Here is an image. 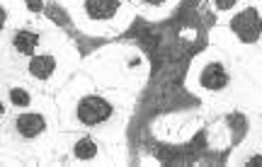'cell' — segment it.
<instances>
[{
    "label": "cell",
    "mask_w": 262,
    "mask_h": 167,
    "mask_svg": "<svg viewBox=\"0 0 262 167\" xmlns=\"http://www.w3.org/2000/svg\"><path fill=\"white\" fill-rule=\"evenodd\" d=\"M231 29L238 39H243L245 44H253L257 41L262 34V17L255 8H245L241 10L233 19H231Z\"/></svg>",
    "instance_id": "cell-1"
},
{
    "label": "cell",
    "mask_w": 262,
    "mask_h": 167,
    "mask_svg": "<svg viewBox=\"0 0 262 167\" xmlns=\"http://www.w3.org/2000/svg\"><path fill=\"white\" fill-rule=\"evenodd\" d=\"M78 119L85 126H97V124H104V121L112 116V107L107 100L97 97V94H90V97H83L80 104H78Z\"/></svg>",
    "instance_id": "cell-2"
},
{
    "label": "cell",
    "mask_w": 262,
    "mask_h": 167,
    "mask_svg": "<svg viewBox=\"0 0 262 167\" xmlns=\"http://www.w3.org/2000/svg\"><path fill=\"white\" fill-rule=\"evenodd\" d=\"M199 83L204 90H211V92H219V90H224L226 85H228V70H226L221 63H206L202 68V73H199Z\"/></svg>",
    "instance_id": "cell-3"
},
{
    "label": "cell",
    "mask_w": 262,
    "mask_h": 167,
    "mask_svg": "<svg viewBox=\"0 0 262 167\" xmlns=\"http://www.w3.org/2000/svg\"><path fill=\"white\" fill-rule=\"evenodd\" d=\"M119 5H122V0H85V12L90 19L104 22L119 12Z\"/></svg>",
    "instance_id": "cell-4"
},
{
    "label": "cell",
    "mask_w": 262,
    "mask_h": 167,
    "mask_svg": "<svg viewBox=\"0 0 262 167\" xmlns=\"http://www.w3.org/2000/svg\"><path fill=\"white\" fill-rule=\"evenodd\" d=\"M44 116L41 114H29V111H25V114H19L17 119H15V131H17L22 138H34V136H39L41 131H44Z\"/></svg>",
    "instance_id": "cell-5"
},
{
    "label": "cell",
    "mask_w": 262,
    "mask_h": 167,
    "mask_svg": "<svg viewBox=\"0 0 262 167\" xmlns=\"http://www.w3.org/2000/svg\"><path fill=\"white\" fill-rule=\"evenodd\" d=\"M27 70H29V75L37 78V80H49L51 75L56 73V58H54L51 54L32 56V58H29Z\"/></svg>",
    "instance_id": "cell-6"
},
{
    "label": "cell",
    "mask_w": 262,
    "mask_h": 167,
    "mask_svg": "<svg viewBox=\"0 0 262 167\" xmlns=\"http://www.w3.org/2000/svg\"><path fill=\"white\" fill-rule=\"evenodd\" d=\"M39 46V34L32 32V29H17L12 34V49L22 56H34Z\"/></svg>",
    "instance_id": "cell-7"
},
{
    "label": "cell",
    "mask_w": 262,
    "mask_h": 167,
    "mask_svg": "<svg viewBox=\"0 0 262 167\" xmlns=\"http://www.w3.org/2000/svg\"><path fill=\"white\" fill-rule=\"evenodd\" d=\"M73 155L78 160H93L95 155H97V143H95L93 138H80L75 143Z\"/></svg>",
    "instance_id": "cell-8"
},
{
    "label": "cell",
    "mask_w": 262,
    "mask_h": 167,
    "mask_svg": "<svg viewBox=\"0 0 262 167\" xmlns=\"http://www.w3.org/2000/svg\"><path fill=\"white\" fill-rule=\"evenodd\" d=\"M10 102L17 104V107H27V104L32 102V94H29L25 87H12V90H10Z\"/></svg>",
    "instance_id": "cell-9"
},
{
    "label": "cell",
    "mask_w": 262,
    "mask_h": 167,
    "mask_svg": "<svg viewBox=\"0 0 262 167\" xmlns=\"http://www.w3.org/2000/svg\"><path fill=\"white\" fill-rule=\"evenodd\" d=\"M27 8L32 10V12H41V8H44V0H27Z\"/></svg>",
    "instance_id": "cell-10"
},
{
    "label": "cell",
    "mask_w": 262,
    "mask_h": 167,
    "mask_svg": "<svg viewBox=\"0 0 262 167\" xmlns=\"http://www.w3.org/2000/svg\"><path fill=\"white\" fill-rule=\"evenodd\" d=\"M216 3V8H221V10H231L238 3V0H214Z\"/></svg>",
    "instance_id": "cell-11"
},
{
    "label": "cell",
    "mask_w": 262,
    "mask_h": 167,
    "mask_svg": "<svg viewBox=\"0 0 262 167\" xmlns=\"http://www.w3.org/2000/svg\"><path fill=\"white\" fill-rule=\"evenodd\" d=\"M248 165H253V167H262V158H250V160H248Z\"/></svg>",
    "instance_id": "cell-12"
},
{
    "label": "cell",
    "mask_w": 262,
    "mask_h": 167,
    "mask_svg": "<svg viewBox=\"0 0 262 167\" xmlns=\"http://www.w3.org/2000/svg\"><path fill=\"white\" fill-rule=\"evenodd\" d=\"M143 3H148V5H165L168 0H143Z\"/></svg>",
    "instance_id": "cell-13"
}]
</instances>
